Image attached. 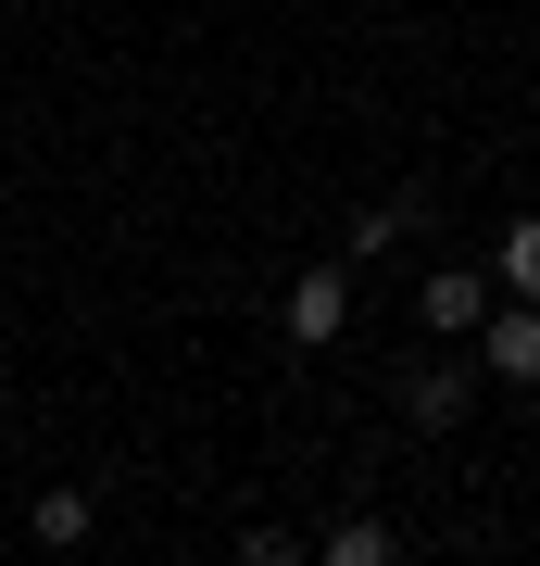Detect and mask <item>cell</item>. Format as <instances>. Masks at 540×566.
Returning a JSON list of instances; mask_svg holds the SVG:
<instances>
[{
    "mask_svg": "<svg viewBox=\"0 0 540 566\" xmlns=\"http://www.w3.org/2000/svg\"><path fill=\"white\" fill-rule=\"evenodd\" d=\"M478 365H490V378H516V390H540V303L478 315Z\"/></svg>",
    "mask_w": 540,
    "mask_h": 566,
    "instance_id": "6da1fadb",
    "label": "cell"
},
{
    "mask_svg": "<svg viewBox=\"0 0 540 566\" xmlns=\"http://www.w3.org/2000/svg\"><path fill=\"white\" fill-rule=\"evenodd\" d=\"M340 327H352V264L289 277V340H340Z\"/></svg>",
    "mask_w": 540,
    "mask_h": 566,
    "instance_id": "7a4b0ae2",
    "label": "cell"
},
{
    "mask_svg": "<svg viewBox=\"0 0 540 566\" xmlns=\"http://www.w3.org/2000/svg\"><path fill=\"white\" fill-rule=\"evenodd\" d=\"M465 403H478V378H465V365H415V378H402V416H415V428H453Z\"/></svg>",
    "mask_w": 540,
    "mask_h": 566,
    "instance_id": "3957f363",
    "label": "cell"
},
{
    "mask_svg": "<svg viewBox=\"0 0 540 566\" xmlns=\"http://www.w3.org/2000/svg\"><path fill=\"white\" fill-rule=\"evenodd\" d=\"M415 315L453 340V327H478V315H490V277H427V290H415Z\"/></svg>",
    "mask_w": 540,
    "mask_h": 566,
    "instance_id": "277c9868",
    "label": "cell"
},
{
    "mask_svg": "<svg viewBox=\"0 0 540 566\" xmlns=\"http://www.w3.org/2000/svg\"><path fill=\"white\" fill-rule=\"evenodd\" d=\"M490 290L540 303V214H516V227H502V252H490Z\"/></svg>",
    "mask_w": 540,
    "mask_h": 566,
    "instance_id": "5b68a950",
    "label": "cell"
},
{
    "mask_svg": "<svg viewBox=\"0 0 540 566\" xmlns=\"http://www.w3.org/2000/svg\"><path fill=\"white\" fill-rule=\"evenodd\" d=\"M88 516H100L88 491H39V542H51V554H76V542H88Z\"/></svg>",
    "mask_w": 540,
    "mask_h": 566,
    "instance_id": "8992f818",
    "label": "cell"
},
{
    "mask_svg": "<svg viewBox=\"0 0 540 566\" xmlns=\"http://www.w3.org/2000/svg\"><path fill=\"white\" fill-rule=\"evenodd\" d=\"M327 566H390V528L378 516H340V528H327Z\"/></svg>",
    "mask_w": 540,
    "mask_h": 566,
    "instance_id": "52a82bcc",
    "label": "cell"
},
{
    "mask_svg": "<svg viewBox=\"0 0 540 566\" xmlns=\"http://www.w3.org/2000/svg\"><path fill=\"white\" fill-rule=\"evenodd\" d=\"M402 227H415V202H364V214H352V252H390Z\"/></svg>",
    "mask_w": 540,
    "mask_h": 566,
    "instance_id": "ba28073f",
    "label": "cell"
}]
</instances>
